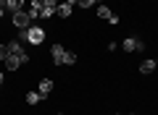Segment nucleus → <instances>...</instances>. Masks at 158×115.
I'll return each instance as SVG.
<instances>
[{
	"mask_svg": "<svg viewBox=\"0 0 158 115\" xmlns=\"http://www.w3.org/2000/svg\"><path fill=\"white\" fill-rule=\"evenodd\" d=\"M45 8H58V0H45Z\"/></svg>",
	"mask_w": 158,
	"mask_h": 115,
	"instance_id": "nucleus-16",
	"label": "nucleus"
},
{
	"mask_svg": "<svg viewBox=\"0 0 158 115\" xmlns=\"http://www.w3.org/2000/svg\"><path fill=\"white\" fill-rule=\"evenodd\" d=\"M6 11H11V13L24 11V0H8V3H6Z\"/></svg>",
	"mask_w": 158,
	"mask_h": 115,
	"instance_id": "nucleus-9",
	"label": "nucleus"
},
{
	"mask_svg": "<svg viewBox=\"0 0 158 115\" xmlns=\"http://www.w3.org/2000/svg\"><path fill=\"white\" fill-rule=\"evenodd\" d=\"M19 42H29V44H42L45 42V29L42 26H29V29H24L21 34H19Z\"/></svg>",
	"mask_w": 158,
	"mask_h": 115,
	"instance_id": "nucleus-1",
	"label": "nucleus"
},
{
	"mask_svg": "<svg viewBox=\"0 0 158 115\" xmlns=\"http://www.w3.org/2000/svg\"><path fill=\"white\" fill-rule=\"evenodd\" d=\"M156 68H158V63L153 60V58H145V60L140 63V71H142V73H153Z\"/></svg>",
	"mask_w": 158,
	"mask_h": 115,
	"instance_id": "nucleus-6",
	"label": "nucleus"
},
{
	"mask_svg": "<svg viewBox=\"0 0 158 115\" xmlns=\"http://www.w3.org/2000/svg\"><path fill=\"white\" fill-rule=\"evenodd\" d=\"M132 115H135V113H132Z\"/></svg>",
	"mask_w": 158,
	"mask_h": 115,
	"instance_id": "nucleus-21",
	"label": "nucleus"
},
{
	"mask_svg": "<svg viewBox=\"0 0 158 115\" xmlns=\"http://www.w3.org/2000/svg\"><path fill=\"white\" fill-rule=\"evenodd\" d=\"M50 92H53V81H50V79H42V81H40V94L48 97Z\"/></svg>",
	"mask_w": 158,
	"mask_h": 115,
	"instance_id": "nucleus-8",
	"label": "nucleus"
},
{
	"mask_svg": "<svg viewBox=\"0 0 158 115\" xmlns=\"http://www.w3.org/2000/svg\"><path fill=\"white\" fill-rule=\"evenodd\" d=\"M8 52H11V55H27V52H24V42H19V39L8 42Z\"/></svg>",
	"mask_w": 158,
	"mask_h": 115,
	"instance_id": "nucleus-7",
	"label": "nucleus"
},
{
	"mask_svg": "<svg viewBox=\"0 0 158 115\" xmlns=\"http://www.w3.org/2000/svg\"><path fill=\"white\" fill-rule=\"evenodd\" d=\"M8 55H11V52H8V44H0V60H6Z\"/></svg>",
	"mask_w": 158,
	"mask_h": 115,
	"instance_id": "nucleus-15",
	"label": "nucleus"
},
{
	"mask_svg": "<svg viewBox=\"0 0 158 115\" xmlns=\"http://www.w3.org/2000/svg\"><path fill=\"white\" fill-rule=\"evenodd\" d=\"M3 79H6V76H3V71H0V84H3Z\"/></svg>",
	"mask_w": 158,
	"mask_h": 115,
	"instance_id": "nucleus-19",
	"label": "nucleus"
},
{
	"mask_svg": "<svg viewBox=\"0 0 158 115\" xmlns=\"http://www.w3.org/2000/svg\"><path fill=\"white\" fill-rule=\"evenodd\" d=\"M11 18H13V26L19 29V32H24V29H29L32 26V16H29V11H16V13H11Z\"/></svg>",
	"mask_w": 158,
	"mask_h": 115,
	"instance_id": "nucleus-2",
	"label": "nucleus"
},
{
	"mask_svg": "<svg viewBox=\"0 0 158 115\" xmlns=\"http://www.w3.org/2000/svg\"><path fill=\"white\" fill-rule=\"evenodd\" d=\"M27 60H29V55H8L6 58V68L8 71H19Z\"/></svg>",
	"mask_w": 158,
	"mask_h": 115,
	"instance_id": "nucleus-4",
	"label": "nucleus"
},
{
	"mask_svg": "<svg viewBox=\"0 0 158 115\" xmlns=\"http://www.w3.org/2000/svg\"><path fill=\"white\" fill-rule=\"evenodd\" d=\"M66 3H69V6H77V3H79V0H66Z\"/></svg>",
	"mask_w": 158,
	"mask_h": 115,
	"instance_id": "nucleus-17",
	"label": "nucleus"
},
{
	"mask_svg": "<svg viewBox=\"0 0 158 115\" xmlns=\"http://www.w3.org/2000/svg\"><path fill=\"white\" fill-rule=\"evenodd\" d=\"M6 3H8V0H0V8H6Z\"/></svg>",
	"mask_w": 158,
	"mask_h": 115,
	"instance_id": "nucleus-18",
	"label": "nucleus"
},
{
	"mask_svg": "<svg viewBox=\"0 0 158 115\" xmlns=\"http://www.w3.org/2000/svg\"><path fill=\"white\" fill-rule=\"evenodd\" d=\"M121 47H124V52H142V50H145V42H142L140 37H127L124 42H121Z\"/></svg>",
	"mask_w": 158,
	"mask_h": 115,
	"instance_id": "nucleus-3",
	"label": "nucleus"
},
{
	"mask_svg": "<svg viewBox=\"0 0 158 115\" xmlns=\"http://www.w3.org/2000/svg\"><path fill=\"white\" fill-rule=\"evenodd\" d=\"M63 63H66V66H74V63H77V52H69V50H66V55H63Z\"/></svg>",
	"mask_w": 158,
	"mask_h": 115,
	"instance_id": "nucleus-13",
	"label": "nucleus"
},
{
	"mask_svg": "<svg viewBox=\"0 0 158 115\" xmlns=\"http://www.w3.org/2000/svg\"><path fill=\"white\" fill-rule=\"evenodd\" d=\"M56 13L61 18H66V16H71V6H69V3H58V8H56Z\"/></svg>",
	"mask_w": 158,
	"mask_h": 115,
	"instance_id": "nucleus-10",
	"label": "nucleus"
},
{
	"mask_svg": "<svg viewBox=\"0 0 158 115\" xmlns=\"http://www.w3.org/2000/svg\"><path fill=\"white\" fill-rule=\"evenodd\" d=\"M98 16H100V18H111L113 13H111V8H108V6H98Z\"/></svg>",
	"mask_w": 158,
	"mask_h": 115,
	"instance_id": "nucleus-12",
	"label": "nucleus"
},
{
	"mask_svg": "<svg viewBox=\"0 0 158 115\" xmlns=\"http://www.w3.org/2000/svg\"><path fill=\"white\" fill-rule=\"evenodd\" d=\"M50 52H53V63H56V66H61V63H63V55H66V47L56 42V44L50 47Z\"/></svg>",
	"mask_w": 158,
	"mask_h": 115,
	"instance_id": "nucleus-5",
	"label": "nucleus"
},
{
	"mask_svg": "<svg viewBox=\"0 0 158 115\" xmlns=\"http://www.w3.org/2000/svg\"><path fill=\"white\" fill-rule=\"evenodd\" d=\"M3 11H6V8H0V16H3Z\"/></svg>",
	"mask_w": 158,
	"mask_h": 115,
	"instance_id": "nucleus-20",
	"label": "nucleus"
},
{
	"mask_svg": "<svg viewBox=\"0 0 158 115\" xmlns=\"http://www.w3.org/2000/svg\"><path fill=\"white\" fill-rule=\"evenodd\" d=\"M98 0H79V8H92Z\"/></svg>",
	"mask_w": 158,
	"mask_h": 115,
	"instance_id": "nucleus-14",
	"label": "nucleus"
},
{
	"mask_svg": "<svg viewBox=\"0 0 158 115\" xmlns=\"http://www.w3.org/2000/svg\"><path fill=\"white\" fill-rule=\"evenodd\" d=\"M42 99H45V97H42L40 92H29V94H27V102H29V105H37V102H42Z\"/></svg>",
	"mask_w": 158,
	"mask_h": 115,
	"instance_id": "nucleus-11",
	"label": "nucleus"
}]
</instances>
